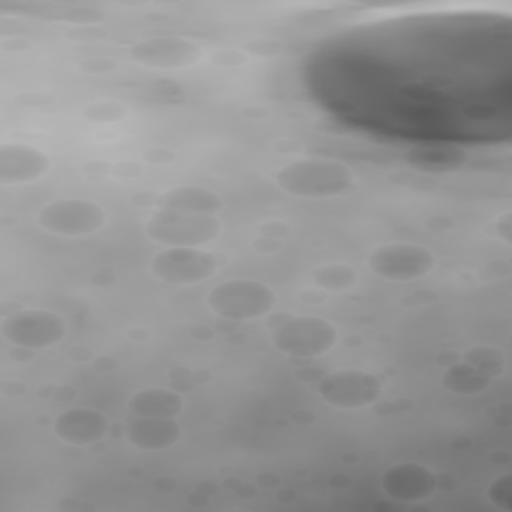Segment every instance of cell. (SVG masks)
<instances>
[{
    "label": "cell",
    "mask_w": 512,
    "mask_h": 512,
    "mask_svg": "<svg viewBox=\"0 0 512 512\" xmlns=\"http://www.w3.org/2000/svg\"><path fill=\"white\" fill-rule=\"evenodd\" d=\"M2 336L14 346L42 350L66 336V322L60 314L44 308H24L2 322Z\"/></svg>",
    "instance_id": "6"
},
{
    "label": "cell",
    "mask_w": 512,
    "mask_h": 512,
    "mask_svg": "<svg viewBox=\"0 0 512 512\" xmlns=\"http://www.w3.org/2000/svg\"><path fill=\"white\" fill-rule=\"evenodd\" d=\"M220 220L214 214H186L158 208L144 222V232L166 248H200L220 234Z\"/></svg>",
    "instance_id": "3"
},
{
    "label": "cell",
    "mask_w": 512,
    "mask_h": 512,
    "mask_svg": "<svg viewBox=\"0 0 512 512\" xmlns=\"http://www.w3.org/2000/svg\"><path fill=\"white\" fill-rule=\"evenodd\" d=\"M462 360H466L468 364H472L474 368L484 372L488 378L500 376L506 366L502 350L496 346H488V344H476V346L468 348L462 354Z\"/></svg>",
    "instance_id": "20"
},
{
    "label": "cell",
    "mask_w": 512,
    "mask_h": 512,
    "mask_svg": "<svg viewBox=\"0 0 512 512\" xmlns=\"http://www.w3.org/2000/svg\"><path fill=\"white\" fill-rule=\"evenodd\" d=\"M354 180L352 168L330 158L294 160L276 172L278 188L298 198L340 196L354 186Z\"/></svg>",
    "instance_id": "1"
},
{
    "label": "cell",
    "mask_w": 512,
    "mask_h": 512,
    "mask_svg": "<svg viewBox=\"0 0 512 512\" xmlns=\"http://www.w3.org/2000/svg\"><path fill=\"white\" fill-rule=\"evenodd\" d=\"M182 436V428L176 418H158V416H136L126 426L128 442L146 452L168 450Z\"/></svg>",
    "instance_id": "14"
},
{
    "label": "cell",
    "mask_w": 512,
    "mask_h": 512,
    "mask_svg": "<svg viewBox=\"0 0 512 512\" xmlns=\"http://www.w3.org/2000/svg\"><path fill=\"white\" fill-rule=\"evenodd\" d=\"M126 114V108L116 100H98L84 108L82 116L90 122H114Z\"/></svg>",
    "instance_id": "22"
},
{
    "label": "cell",
    "mask_w": 512,
    "mask_h": 512,
    "mask_svg": "<svg viewBox=\"0 0 512 512\" xmlns=\"http://www.w3.org/2000/svg\"><path fill=\"white\" fill-rule=\"evenodd\" d=\"M218 268L212 252L202 248H164L150 260V272L164 284L190 286L208 280Z\"/></svg>",
    "instance_id": "8"
},
{
    "label": "cell",
    "mask_w": 512,
    "mask_h": 512,
    "mask_svg": "<svg viewBox=\"0 0 512 512\" xmlns=\"http://www.w3.org/2000/svg\"><path fill=\"white\" fill-rule=\"evenodd\" d=\"M486 498L494 508L502 512H512V474L506 472L494 478L486 488Z\"/></svg>",
    "instance_id": "21"
},
{
    "label": "cell",
    "mask_w": 512,
    "mask_h": 512,
    "mask_svg": "<svg viewBox=\"0 0 512 512\" xmlns=\"http://www.w3.org/2000/svg\"><path fill=\"white\" fill-rule=\"evenodd\" d=\"M108 418L96 408H70L56 416L52 424L54 436L70 446H88L106 436Z\"/></svg>",
    "instance_id": "11"
},
{
    "label": "cell",
    "mask_w": 512,
    "mask_h": 512,
    "mask_svg": "<svg viewBox=\"0 0 512 512\" xmlns=\"http://www.w3.org/2000/svg\"><path fill=\"white\" fill-rule=\"evenodd\" d=\"M440 382L442 386L452 392V394H458V396H474V394H480L484 392L492 378H488L484 372H480L478 368H474L472 364H468L466 360H460V362H454L450 364L442 376H440Z\"/></svg>",
    "instance_id": "18"
},
{
    "label": "cell",
    "mask_w": 512,
    "mask_h": 512,
    "mask_svg": "<svg viewBox=\"0 0 512 512\" xmlns=\"http://www.w3.org/2000/svg\"><path fill=\"white\" fill-rule=\"evenodd\" d=\"M128 408L136 416L176 418L184 410V398L168 388H142L128 400Z\"/></svg>",
    "instance_id": "17"
},
{
    "label": "cell",
    "mask_w": 512,
    "mask_h": 512,
    "mask_svg": "<svg viewBox=\"0 0 512 512\" xmlns=\"http://www.w3.org/2000/svg\"><path fill=\"white\" fill-rule=\"evenodd\" d=\"M496 234L504 240V244L512 242V212L506 210L496 218Z\"/></svg>",
    "instance_id": "23"
},
{
    "label": "cell",
    "mask_w": 512,
    "mask_h": 512,
    "mask_svg": "<svg viewBox=\"0 0 512 512\" xmlns=\"http://www.w3.org/2000/svg\"><path fill=\"white\" fill-rule=\"evenodd\" d=\"M368 268L378 278L390 282H408L426 276L434 268V254L420 244L390 242L370 252Z\"/></svg>",
    "instance_id": "7"
},
{
    "label": "cell",
    "mask_w": 512,
    "mask_h": 512,
    "mask_svg": "<svg viewBox=\"0 0 512 512\" xmlns=\"http://www.w3.org/2000/svg\"><path fill=\"white\" fill-rule=\"evenodd\" d=\"M382 490L400 502L424 500L436 490V476L422 464H394L382 474Z\"/></svg>",
    "instance_id": "12"
},
{
    "label": "cell",
    "mask_w": 512,
    "mask_h": 512,
    "mask_svg": "<svg viewBox=\"0 0 512 512\" xmlns=\"http://www.w3.org/2000/svg\"><path fill=\"white\" fill-rule=\"evenodd\" d=\"M130 58L140 66L172 70L196 64L202 58V48L182 36H150L130 48Z\"/></svg>",
    "instance_id": "10"
},
{
    "label": "cell",
    "mask_w": 512,
    "mask_h": 512,
    "mask_svg": "<svg viewBox=\"0 0 512 512\" xmlns=\"http://www.w3.org/2000/svg\"><path fill=\"white\" fill-rule=\"evenodd\" d=\"M320 398L340 410H356L370 406L382 394V382L364 370L342 368L328 372L318 384Z\"/></svg>",
    "instance_id": "9"
},
{
    "label": "cell",
    "mask_w": 512,
    "mask_h": 512,
    "mask_svg": "<svg viewBox=\"0 0 512 512\" xmlns=\"http://www.w3.org/2000/svg\"><path fill=\"white\" fill-rule=\"evenodd\" d=\"M404 162L426 174H446L460 170L468 162V152L456 144H420L404 152Z\"/></svg>",
    "instance_id": "15"
},
{
    "label": "cell",
    "mask_w": 512,
    "mask_h": 512,
    "mask_svg": "<svg viewBox=\"0 0 512 512\" xmlns=\"http://www.w3.org/2000/svg\"><path fill=\"white\" fill-rule=\"evenodd\" d=\"M208 308L226 320H254L266 316L274 304V290L250 278H232L216 284L206 298Z\"/></svg>",
    "instance_id": "2"
},
{
    "label": "cell",
    "mask_w": 512,
    "mask_h": 512,
    "mask_svg": "<svg viewBox=\"0 0 512 512\" xmlns=\"http://www.w3.org/2000/svg\"><path fill=\"white\" fill-rule=\"evenodd\" d=\"M272 344L294 358L326 354L338 340L336 328L318 316H290L272 328Z\"/></svg>",
    "instance_id": "4"
},
{
    "label": "cell",
    "mask_w": 512,
    "mask_h": 512,
    "mask_svg": "<svg viewBox=\"0 0 512 512\" xmlns=\"http://www.w3.org/2000/svg\"><path fill=\"white\" fill-rule=\"evenodd\" d=\"M312 282L322 290L342 292V290H348L356 284V270L348 264H342V262L324 264V266L314 268Z\"/></svg>",
    "instance_id": "19"
},
{
    "label": "cell",
    "mask_w": 512,
    "mask_h": 512,
    "mask_svg": "<svg viewBox=\"0 0 512 512\" xmlns=\"http://www.w3.org/2000/svg\"><path fill=\"white\" fill-rule=\"evenodd\" d=\"M50 170L48 156L28 144H4L0 148V184H26Z\"/></svg>",
    "instance_id": "13"
},
{
    "label": "cell",
    "mask_w": 512,
    "mask_h": 512,
    "mask_svg": "<svg viewBox=\"0 0 512 512\" xmlns=\"http://www.w3.org/2000/svg\"><path fill=\"white\" fill-rule=\"evenodd\" d=\"M36 222L58 236H88L106 224V210L86 198H60L40 208Z\"/></svg>",
    "instance_id": "5"
},
{
    "label": "cell",
    "mask_w": 512,
    "mask_h": 512,
    "mask_svg": "<svg viewBox=\"0 0 512 512\" xmlns=\"http://www.w3.org/2000/svg\"><path fill=\"white\" fill-rule=\"evenodd\" d=\"M158 206L162 210L186 212V214H218L222 208V200L208 188L202 186H176L166 190L158 198Z\"/></svg>",
    "instance_id": "16"
}]
</instances>
